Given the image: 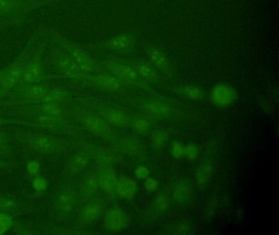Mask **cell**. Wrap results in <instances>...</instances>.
I'll use <instances>...</instances> for the list:
<instances>
[{
	"label": "cell",
	"mask_w": 279,
	"mask_h": 235,
	"mask_svg": "<svg viewBox=\"0 0 279 235\" xmlns=\"http://www.w3.org/2000/svg\"><path fill=\"white\" fill-rule=\"evenodd\" d=\"M4 162H2V161L0 160V166H2V165H4Z\"/></svg>",
	"instance_id": "obj_43"
},
{
	"label": "cell",
	"mask_w": 279,
	"mask_h": 235,
	"mask_svg": "<svg viewBox=\"0 0 279 235\" xmlns=\"http://www.w3.org/2000/svg\"><path fill=\"white\" fill-rule=\"evenodd\" d=\"M102 207L97 202H90L85 205L80 211V218L84 221H93L102 215Z\"/></svg>",
	"instance_id": "obj_22"
},
{
	"label": "cell",
	"mask_w": 279,
	"mask_h": 235,
	"mask_svg": "<svg viewBox=\"0 0 279 235\" xmlns=\"http://www.w3.org/2000/svg\"><path fill=\"white\" fill-rule=\"evenodd\" d=\"M62 120L63 119L62 118H58V117L45 114V115H43V116L37 117L35 119V123L40 128L55 130L60 128L62 124Z\"/></svg>",
	"instance_id": "obj_23"
},
{
	"label": "cell",
	"mask_w": 279,
	"mask_h": 235,
	"mask_svg": "<svg viewBox=\"0 0 279 235\" xmlns=\"http://www.w3.org/2000/svg\"><path fill=\"white\" fill-rule=\"evenodd\" d=\"M80 123L93 134L104 136L108 133V123L95 114H84L80 117Z\"/></svg>",
	"instance_id": "obj_11"
},
{
	"label": "cell",
	"mask_w": 279,
	"mask_h": 235,
	"mask_svg": "<svg viewBox=\"0 0 279 235\" xmlns=\"http://www.w3.org/2000/svg\"><path fill=\"white\" fill-rule=\"evenodd\" d=\"M13 224V218L7 213L0 212V234L5 233Z\"/></svg>",
	"instance_id": "obj_33"
},
{
	"label": "cell",
	"mask_w": 279,
	"mask_h": 235,
	"mask_svg": "<svg viewBox=\"0 0 279 235\" xmlns=\"http://www.w3.org/2000/svg\"><path fill=\"white\" fill-rule=\"evenodd\" d=\"M27 171H29L30 173L32 175H36V174L40 172V165L37 161H31L28 163L27 166Z\"/></svg>",
	"instance_id": "obj_38"
},
{
	"label": "cell",
	"mask_w": 279,
	"mask_h": 235,
	"mask_svg": "<svg viewBox=\"0 0 279 235\" xmlns=\"http://www.w3.org/2000/svg\"><path fill=\"white\" fill-rule=\"evenodd\" d=\"M5 123V119H4V118H1V117H0V127H1V126L4 125V123Z\"/></svg>",
	"instance_id": "obj_42"
},
{
	"label": "cell",
	"mask_w": 279,
	"mask_h": 235,
	"mask_svg": "<svg viewBox=\"0 0 279 235\" xmlns=\"http://www.w3.org/2000/svg\"><path fill=\"white\" fill-rule=\"evenodd\" d=\"M200 156V149L195 144H189L185 145L184 157L190 161H196Z\"/></svg>",
	"instance_id": "obj_31"
},
{
	"label": "cell",
	"mask_w": 279,
	"mask_h": 235,
	"mask_svg": "<svg viewBox=\"0 0 279 235\" xmlns=\"http://www.w3.org/2000/svg\"><path fill=\"white\" fill-rule=\"evenodd\" d=\"M136 71L140 75V78H144V79L153 81L156 78V74L153 69L145 63H138L136 66Z\"/></svg>",
	"instance_id": "obj_28"
},
{
	"label": "cell",
	"mask_w": 279,
	"mask_h": 235,
	"mask_svg": "<svg viewBox=\"0 0 279 235\" xmlns=\"http://www.w3.org/2000/svg\"><path fill=\"white\" fill-rule=\"evenodd\" d=\"M27 144L31 149L45 154H53L59 145V142L55 139L43 134H32L27 136Z\"/></svg>",
	"instance_id": "obj_8"
},
{
	"label": "cell",
	"mask_w": 279,
	"mask_h": 235,
	"mask_svg": "<svg viewBox=\"0 0 279 235\" xmlns=\"http://www.w3.org/2000/svg\"><path fill=\"white\" fill-rule=\"evenodd\" d=\"M97 188H99V187H98V179H87V180H85V181L83 183L82 189H81L82 195L86 197V196L93 193Z\"/></svg>",
	"instance_id": "obj_30"
},
{
	"label": "cell",
	"mask_w": 279,
	"mask_h": 235,
	"mask_svg": "<svg viewBox=\"0 0 279 235\" xmlns=\"http://www.w3.org/2000/svg\"><path fill=\"white\" fill-rule=\"evenodd\" d=\"M185 152V145L180 141H175L172 143L171 147V155L175 159L184 158Z\"/></svg>",
	"instance_id": "obj_32"
},
{
	"label": "cell",
	"mask_w": 279,
	"mask_h": 235,
	"mask_svg": "<svg viewBox=\"0 0 279 235\" xmlns=\"http://www.w3.org/2000/svg\"><path fill=\"white\" fill-rule=\"evenodd\" d=\"M16 202L11 198H0V212L9 211L15 207Z\"/></svg>",
	"instance_id": "obj_37"
},
{
	"label": "cell",
	"mask_w": 279,
	"mask_h": 235,
	"mask_svg": "<svg viewBox=\"0 0 279 235\" xmlns=\"http://www.w3.org/2000/svg\"><path fill=\"white\" fill-rule=\"evenodd\" d=\"M14 3L12 0H0V17H5L13 13Z\"/></svg>",
	"instance_id": "obj_34"
},
{
	"label": "cell",
	"mask_w": 279,
	"mask_h": 235,
	"mask_svg": "<svg viewBox=\"0 0 279 235\" xmlns=\"http://www.w3.org/2000/svg\"><path fill=\"white\" fill-rule=\"evenodd\" d=\"M86 78L105 90L110 91V92H119L124 88L120 79L112 75L91 74V75H86Z\"/></svg>",
	"instance_id": "obj_12"
},
{
	"label": "cell",
	"mask_w": 279,
	"mask_h": 235,
	"mask_svg": "<svg viewBox=\"0 0 279 235\" xmlns=\"http://www.w3.org/2000/svg\"><path fill=\"white\" fill-rule=\"evenodd\" d=\"M5 136L0 132V154H2L3 152L5 151Z\"/></svg>",
	"instance_id": "obj_40"
},
{
	"label": "cell",
	"mask_w": 279,
	"mask_h": 235,
	"mask_svg": "<svg viewBox=\"0 0 279 235\" xmlns=\"http://www.w3.org/2000/svg\"><path fill=\"white\" fill-rule=\"evenodd\" d=\"M104 119L107 123L117 128H126L128 125V119L120 110L108 108L104 110Z\"/></svg>",
	"instance_id": "obj_19"
},
{
	"label": "cell",
	"mask_w": 279,
	"mask_h": 235,
	"mask_svg": "<svg viewBox=\"0 0 279 235\" xmlns=\"http://www.w3.org/2000/svg\"><path fill=\"white\" fill-rule=\"evenodd\" d=\"M134 176L138 180H145L150 176V170L145 166H138L134 170Z\"/></svg>",
	"instance_id": "obj_36"
},
{
	"label": "cell",
	"mask_w": 279,
	"mask_h": 235,
	"mask_svg": "<svg viewBox=\"0 0 279 235\" xmlns=\"http://www.w3.org/2000/svg\"><path fill=\"white\" fill-rule=\"evenodd\" d=\"M89 163V157L83 154H78L72 158L71 162V169L74 172L83 171Z\"/></svg>",
	"instance_id": "obj_26"
},
{
	"label": "cell",
	"mask_w": 279,
	"mask_h": 235,
	"mask_svg": "<svg viewBox=\"0 0 279 235\" xmlns=\"http://www.w3.org/2000/svg\"><path fill=\"white\" fill-rule=\"evenodd\" d=\"M53 62L58 71L70 79L81 81L86 78V74L65 51H55L53 53Z\"/></svg>",
	"instance_id": "obj_1"
},
{
	"label": "cell",
	"mask_w": 279,
	"mask_h": 235,
	"mask_svg": "<svg viewBox=\"0 0 279 235\" xmlns=\"http://www.w3.org/2000/svg\"><path fill=\"white\" fill-rule=\"evenodd\" d=\"M140 187L137 181L128 176L118 178L115 185V193L118 198L124 200H131L135 198Z\"/></svg>",
	"instance_id": "obj_10"
},
{
	"label": "cell",
	"mask_w": 279,
	"mask_h": 235,
	"mask_svg": "<svg viewBox=\"0 0 279 235\" xmlns=\"http://www.w3.org/2000/svg\"><path fill=\"white\" fill-rule=\"evenodd\" d=\"M144 110L150 116L158 119H167L173 114L171 105L164 101H149L144 105Z\"/></svg>",
	"instance_id": "obj_13"
},
{
	"label": "cell",
	"mask_w": 279,
	"mask_h": 235,
	"mask_svg": "<svg viewBox=\"0 0 279 235\" xmlns=\"http://www.w3.org/2000/svg\"><path fill=\"white\" fill-rule=\"evenodd\" d=\"M214 175V168L210 163H204L197 168L195 174L196 181L199 185L208 184Z\"/></svg>",
	"instance_id": "obj_24"
},
{
	"label": "cell",
	"mask_w": 279,
	"mask_h": 235,
	"mask_svg": "<svg viewBox=\"0 0 279 235\" xmlns=\"http://www.w3.org/2000/svg\"><path fill=\"white\" fill-rule=\"evenodd\" d=\"M78 195L71 187H61L53 195V205L62 212H69L76 207Z\"/></svg>",
	"instance_id": "obj_4"
},
{
	"label": "cell",
	"mask_w": 279,
	"mask_h": 235,
	"mask_svg": "<svg viewBox=\"0 0 279 235\" xmlns=\"http://www.w3.org/2000/svg\"><path fill=\"white\" fill-rule=\"evenodd\" d=\"M128 215L123 210L114 207L109 210L104 218L105 228L111 233H119L124 230L128 224Z\"/></svg>",
	"instance_id": "obj_7"
},
{
	"label": "cell",
	"mask_w": 279,
	"mask_h": 235,
	"mask_svg": "<svg viewBox=\"0 0 279 235\" xmlns=\"http://www.w3.org/2000/svg\"><path fill=\"white\" fill-rule=\"evenodd\" d=\"M210 97L213 105L219 108L233 106L237 100V91L230 84L218 83L211 88Z\"/></svg>",
	"instance_id": "obj_2"
},
{
	"label": "cell",
	"mask_w": 279,
	"mask_h": 235,
	"mask_svg": "<svg viewBox=\"0 0 279 235\" xmlns=\"http://www.w3.org/2000/svg\"><path fill=\"white\" fill-rule=\"evenodd\" d=\"M178 93H180L182 97H184L185 99L193 101H202L205 96V92L202 88L197 84L182 85L179 88Z\"/></svg>",
	"instance_id": "obj_17"
},
{
	"label": "cell",
	"mask_w": 279,
	"mask_h": 235,
	"mask_svg": "<svg viewBox=\"0 0 279 235\" xmlns=\"http://www.w3.org/2000/svg\"><path fill=\"white\" fill-rule=\"evenodd\" d=\"M146 53L152 63L158 68L165 70L168 67V57L161 49L156 47L150 46L147 49Z\"/></svg>",
	"instance_id": "obj_18"
},
{
	"label": "cell",
	"mask_w": 279,
	"mask_h": 235,
	"mask_svg": "<svg viewBox=\"0 0 279 235\" xmlns=\"http://www.w3.org/2000/svg\"><path fill=\"white\" fill-rule=\"evenodd\" d=\"M98 187L107 193H115V185L118 178L111 170H104L98 176Z\"/></svg>",
	"instance_id": "obj_16"
},
{
	"label": "cell",
	"mask_w": 279,
	"mask_h": 235,
	"mask_svg": "<svg viewBox=\"0 0 279 235\" xmlns=\"http://www.w3.org/2000/svg\"><path fill=\"white\" fill-rule=\"evenodd\" d=\"M167 140H168L167 133L165 131L158 130L153 132V136H152V145L156 150H160L166 145Z\"/></svg>",
	"instance_id": "obj_27"
},
{
	"label": "cell",
	"mask_w": 279,
	"mask_h": 235,
	"mask_svg": "<svg viewBox=\"0 0 279 235\" xmlns=\"http://www.w3.org/2000/svg\"><path fill=\"white\" fill-rule=\"evenodd\" d=\"M192 195L190 184L185 180H180L174 184L171 189V198L176 204L186 203Z\"/></svg>",
	"instance_id": "obj_15"
},
{
	"label": "cell",
	"mask_w": 279,
	"mask_h": 235,
	"mask_svg": "<svg viewBox=\"0 0 279 235\" xmlns=\"http://www.w3.org/2000/svg\"><path fill=\"white\" fill-rule=\"evenodd\" d=\"M153 208L160 215H165L167 213L170 208L168 198L163 194L157 196L153 202Z\"/></svg>",
	"instance_id": "obj_25"
},
{
	"label": "cell",
	"mask_w": 279,
	"mask_h": 235,
	"mask_svg": "<svg viewBox=\"0 0 279 235\" xmlns=\"http://www.w3.org/2000/svg\"><path fill=\"white\" fill-rule=\"evenodd\" d=\"M104 66L107 71H111L112 75L120 79V81L137 84L141 80L135 69L132 68L128 65L122 64L119 62H106L104 63Z\"/></svg>",
	"instance_id": "obj_6"
},
{
	"label": "cell",
	"mask_w": 279,
	"mask_h": 235,
	"mask_svg": "<svg viewBox=\"0 0 279 235\" xmlns=\"http://www.w3.org/2000/svg\"><path fill=\"white\" fill-rule=\"evenodd\" d=\"M46 79V75L40 62L32 61L25 66L20 84L22 86L42 83Z\"/></svg>",
	"instance_id": "obj_9"
},
{
	"label": "cell",
	"mask_w": 279,
	"mask_h": 235,
	"mask_svg": "<svg viewBox=\"0 0 279 235\" xmlns=\"http://www.w3.org/2000/svg\"><path fill=\"white\" fill-rule=\"evenodd\" d=\"M48 186L46 180H44L43 178H36L34 180V187L36 188V190L38 191H44Z\"/></svg>",
	"instance_id": "obj_39"
},
{
	"label": "cell",
	"mask_w": 279,
	"mask_h": 235,
	"mask_svg": "<svg viewBox=\"0 0 279 235\" xmlns=\"http://www.w3.org/2000/svg\"><path fill=\"white\" fill-rule=\"evenodd\" d=\"M160 184L158 180L153 177H148L144 181V189L149 193H155L159 189Z\"/></svg>",
	"instance_id": "obj_35"
},
{
	"label": "cell",
	"mask_w": 279,
	"mask_h": 235,
	"mask_svg": "<svg viewBox=\"0 0 279 235\" xmlns=\"http://www.w3.org/2000/svg\"><path fill=\"white\" fill-rule=\"evenodd\" d=\"M5 71H6V69L5 70H2V71H0V82L2 80L3 77H4V75H5Z\"/></svg>",
	"instance_id": "obj_41"
},
{
	"label": "cell",
	"mask_w": 279,
	"mask_h": 235,
	"mask_svg": "<svg viewBox=\"0 0 279 235\" xmlns=\"http://www.w3.org/2000/svg\"><path fill=\"white\" fill-rule=\"evenodd\" d=\"M133 40L130 36L127 35H119L111 38V40L104 44L106 49L112 51L124 50L132 45Z\"/></svg>",
	"instance_id": "obj_20"
},
{
	"label": "cell",
	"mask_w": 279,
	"mask_h": 235,
	"mask_svg": "<svg viewBox=\"0 0 279 235\" xmlns=\"http://www.w3.org/2000/svg\"><path fill=\"white\" fill-rule=\"evenodd\" d=\"M61 42H62V45L65 52L75 61L76 64L80 66L81 70L86 75L95 74V71H97V66L86 52H84L80 48H78L76 45L67 42L62 39L61 40Z\"/></svg>",
	"instance_id": "obj_3"
},
{
	"label": "cell",
	"mask_w": 279,
	"mask_h": 235,
	"mask_svg": "<svg viewBox=\"0 0 279 235\" xmlns=\"http://www.w3.org/2000/svg\"><path fill=\"white\" fill-rule=\"evenodd\" d=\"M24 67L23 62H18L6 68L5 75L0 82V96L6 94L20 84Z\"/></svg>",
	"instance_id": "obj_5"
},
{
	"label": "cell",
	"mask_w": 279,
	"mask_h": 235,
	"mask_svg": "<svg viewBox=\"0 0 279 235\" xmlns=\"http://www.w3.org/2000/svg\"><path fill=\"white\" fill-rule=\"evenodd\" d=\"M131 126L137 133L144 134V133H146L150 128V122L144 118H138V119L133 120Z\"/></svg>",
	"instance_id": "obj_29"
},
{
	"label": "cell",
	"mask_w": 279,
	"mask_h": 235,
	"mask_svg": "<svg viewBox=\"0 0 279 235\" xmlns=\"http://www.w3.org/2000/svg\"><path fill=\"white\" fill-rule=\"evenodd\" d=\"M68 97L67 91L62 88H49V92L43 99V105H61Z\"/></svg>",
	"instance_id": "obj_21"
},
{
	"label": "cell",
	"mask_w": 279,
	"mask_h": 235,
	"mask_svg": "<svg viewBox=\"0 0 279 235\" xmlns=\"http://www.w3.org/2000/svg\"><path fill=\"white\" fill-rule=\"evenodd\" d=\"M22 87V96L29 102H41L49 90V87L42 83Z\"/></svg>",
	"instance_id": "obj_14"
}]
</instances>
